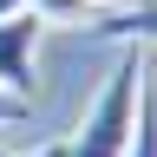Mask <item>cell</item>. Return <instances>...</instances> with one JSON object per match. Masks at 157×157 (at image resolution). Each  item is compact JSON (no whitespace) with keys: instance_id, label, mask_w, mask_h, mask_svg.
<instances>
[{"instance_id":"obj_1","label":"cell","mask_w":157,"mask_h":157,"mask_svg":"<svg viewBox=\"0 0 157 157\" xmlns=\"http://www.w3.org/2000/svg\"><path fill=\"white\" fill-rule=\"evenodd\" d=\"M144 66H151V46H124V52H118V66L105 72L98 98L85 105V118H78V131L66 137V157H124L131 151Z\"/></svg>"},{"instance_id":"obj_2","label":"cell","mask_w":157,"mask_h":157,"mask_svg":"<svg viewBox=\"0 0 157 157\" xmlns=\"http://www.w3.org/2000/svg\"><path fill=\"white\" fill-rule=\"evenodd\" d=\"M39 39H46V26L26 7L0 20V92L26 98V105H33V85H39Z\"/></svg>"},{"instance_id":"obj_3","label":"cell","mask_w":157,"mask_h":157,"mask_svg":"<svg viewBox=\"0 0 157 157\" xmlns=\"http://www.w3.org/2000/svg\"><path fill=\"white\" fill-rule=\"evenodd\" d=\"M85 33L92 39H118V46H157V0H144V7H111Z\"/></svg>"},{"instance_id":"obj_4","label":"cell","mask_w":157,"mask_h":157,"mask_svg":"<svg viewBox=\"0 0 157 157\" xmlns=\"http://www.w3.org/2000/svg\"><path fill=\"white\" fill-rule=\"evenodd\" d=\"M124 157H157V72L144 66V85H137V131Z\"/></svg>"},{"instance_id":"obj_5","label":"cell","mask_w":157,"mask_h":157,"mask_svg":"<svg viewBox=\"0 0 157 157\" xmlns=\"http://www.w3.org/2000/svg\"><path fill=\"white\" fill-rule=\"evenodd\" d=\"M26 13L39 20V26H78V33L98 20V7H92V0H26Z\"/></svg>"},{"instance_id":"obj_6","label":"cell","mask_w":157,"mask_h":157,"mask_svg":"<svg viewBox=\"0 0 157 157\" xmlns=\"http://www.w3.org/2000/svg\"><path fill=\"white\" fill-rule=\"evenodd\" d=\"M33 105H26V98H13V92H0V124H20V118H26Z\"/></svg>"},{"instance_id":"obj_7","label":"cell","mask_w":157,"mask_h":157,"mask_svg":"<svg viewBox=\"0 0 157 157\" xmlns=\"http://www.w3.org/2000/svg\"><path fill=\"white\" fill-rule=\"evenodd\" d=\"M20 157H66V137H52V144H33V151H20Z\"/></svg>"},{"instance_id":"obj_8","label":"cell","mask_w":157,"mask_h":157,"mask_svg":"<svg viewBox=\"0 0 157 157\" xmlns=\"http://www.w3.org/2000/svg\"><path fill=\"white\" fill-rule=\"evenodd\" d=\"M20 7H26V0H0V20H7V13H20Z\"/></svg>"},{"instance_id":"obj_9","label":"cell","mask_w":157,"mask_h":157,"mask_svg":"<svg viewBox=\"0 0 157 157\" xmlns=\"http://www.w3.org/2000/svg\"><path fill=\"white\" fill-rule=\"evenodd\" d=\"M92 7H98V13H111V7H124V0H92Z\"/></svg>"},{"instance_id":"obj_10","label":"cell","mask_w":157,"mask_h":157,"mask_svg":"<svg viewBox=\"0 0 157 157\" xmlns=\"http://www.w3.org/2000/svg\"><path fill=\"white\" fill-rule=\"evenodd\" d=\"M151 72H157V46H151Z\"/></svg>"}]
</instances>
